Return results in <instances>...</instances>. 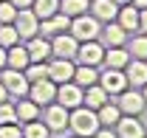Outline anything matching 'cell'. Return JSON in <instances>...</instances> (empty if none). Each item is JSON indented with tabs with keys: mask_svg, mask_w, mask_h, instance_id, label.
<instances>
[{
	"mask_svg": "<svg viewBox=\"0 0 147 138\" xmlns=\"http://www.w3.org/2000/svg\"><path fill=\"white\" fill-rule=\"evenodd\" d=\"M26 51H28V59H31V62H48V59H51V40L42 37V34H37V37L28 40Z\"/></svg>",
	"mask_w": 147,
	"mask_h": 138,
	"instance_id": "cell-15",
	"label": "cell"
},
{
	"mask_svg": "<svg viewBox=\"0 0 147 138\" xmlns=\"http://www.w3.org/2000/svg\"><path fill=\"white\" fill-rule=\"evenodd\" d=\"M17 121V113H14V102H0V124H11Z\"/></svg>",
	"mask_w": 147,
	"mask_h": 138,
	"instance_id": "cell-32",
	"label": "cell"
},
{
	"mask_svg": "<svg viewBox=\"0 0 147 138\" xmlns=\"http://www.w3.org/2000/svg\"><path fill=\"white\" fill-rule=\"evenodd\" d=\"M79 65H102V59H105V45L99 42V40H88V42H79V48H76V56H74Z\"/></svg>",
	"mask_w": 147,
	"mask_h": 138,
	"instance_id": "cell-4",
	"label": "cell"
},
{
	"mask_svg": "<svg viewBox=\"0 0 147 138\" xmlns=\"http://www.w3.org/2000/svg\"><path fill=\"white\" fill-rule=\"evenodd\" d=\"M68 107H62L59 102H51L45 104V113H42V121H45V127L51 130V133H62L65 127H68Z\"/></svg>",
	"mask_w": 147,
	"mask_h": 138,
	"instance_id": "cell-8",
	"label": "cell"
},
{
	"mask_svg": "<svg viewBox=\"0 0 147 138\" xmlns=\"http://www.w3.org/2000/svg\"><path fill=\"white\" fill-rule=\"evenodd\" d=\"M96 116H99V124H102V127H116V121L122 119V110H119L116 102H105L96 110Z\"/></svg>",
	"mask_w": 147,
	"mask_h": 138,
	"instance_id": "cell-25",
	"label": "cell"
},
{
	"mask_svg": "<svg viewBox=\"0 0 147 138\" xmlns=\"http://www.w3.org/2000/svg\"><path fill=\"white\" fill-rule=\"evenodd\" d=\"M82 87L76 85V82H62V85H57V102L62 104V107H68V110H74V107H79L82 104Z\"/></svg>",
	"mask_w": 147,
	"mask_h": 138,
	"instance_id": "cell-12",
	"label": "cell"
},
{
	"mask_svg": "<svg viewBox=\"0 0 147 138\" xmlns=\"http://www.w3.org/2000/svg\"><path fill=\"white\" fill-rule=\"evenodd\" d=\"M28 82H40V79H48V62H28V68L23 70Z\"/></svg>",
	"mask_w": 147,
	"mask_h": 138,
	"instance_id": "cell-31",
	"label": "cell"
},
{
	"mask_svg": "<svg viewBox=\"0 0 147 138\" xmlns=\"http://www.w3.org/2000/svg\"><path fill=\"white\" fill-rule=\"evenodd\" d=\"M102 62H105V68H122V70H125V65L130 62V54H127L125 45H108Z\"/></svg>",
	"mask_w": 147,
	"mask_h": 138,
	"instance_id": "cell-20",
	"label": "cell"
},
{
	"mask_svg": "<svg viewBox=\"0 0 147 138\" xmlns=\"http://www.w3.org/2000/svg\"><path fill=\"white\" fill-rule=\"evenodd\" d=\"M9 3H11L14 9H31V3H34V0H9Z\"/></svg>",
	"mask_w": 147,
	"mask_h": 138,
	"instance_id": "cell-37",
	"label": "cell"
},
{
	"mask_svg": "<svg viewBox=\"0 0 147 138\" xmlns=\"http://www.w3.org/2000/svg\"><path fill=\"white\" fill-rule=\"evenodd\" d=\"M142 96H144V102H147V85H144V87H142Z\"/></svg>",
	"mask_w": 147,
	"mask_h": 138,
	"instance_id": "cell-42",
	"label": "cell"
},
{
	"mask_svg": "<svg viewBox=\"0 0 147 138\" xmlns=\"http://www.w3.org/2000/svg\"><path fill=\"white\" fill-rule=\"evenodd\" d=\"M31 11H34L40 20H45V17H51V14L59 11V0H34V3H31Z\"/></svg>",
	"mask_w": 147,
	"mask_h": 138,
	"instance_id": "cell-27",
	"label": "cell"
},
{
	"mask_svg": "<svg viewBox=\"0 0 147 138\" xmlns=\"http://www.w3.org/2000/svg\"><path fill=\"white\" fill-rule=\"evenodd\" d=\"M28 99H31V102H37L40 107H45V104L57 102V85L51 82V79L31 82V87H28Z\"/></svg>",
	"mask_w": 147,
	"mask_h": 138,
	"instance_id": "cell-11",
	"label": "cell"
},
{
	"mask_svg": "<svg viewBox=\"0 0 147 138\" xmlns=\"http://www.w3.org/2000/svg\"><path fill=\"white\" fill-rule=\"evenodd\" d=\"M99 85L105 87L108 96H119L125 87H130V82L122 68H105V73H99Z\"/></svg>",
	"mask_w": 147,
	"mask_h": 138,
	"instance_id": "cell-6",
	"label": "cell"
},
{
	"mask_svg": "<svg viewBox=\"0 0 147 138\" xmlns=\"http://www.w3.org/2000/svg\"><path fill=\"white\" fill-rule=\"evenodd\" d=\"M130 3H133L136 9H147V0H130Z\"/></svg>",
	"mask_w": 147,
	"mask_h": 138,
	"instance_id": "cell-40",
	"label": "cell"
},
{
	"mask_svg": "<svg viewBox=\"0 0 147 138\" xmlns=\"http://www.w3.org/2000/svg\"><path fill=\"white\" fill-rule=\"evenodd\" d=\"M20 42V34L14 28V23H0V45L3 48H11Z\"/></svg>",
	"mask_w": 147,
	"mask_h": 138,
	"instance_id": "cell-29",
	"label": "cell"
},
{
	"mask_svg": "<svg viewBox=\"0 0 147 138\" xmlns=\"http://www.w3.org/2000/svg\"><path fill=\"white\" fill-rule=\"evenodd\" d=\"M14 17H17V9L9 0H0V23H14Z\"/></svg>",
	"mask_w": 147,
	"mask_h": 138,
	"instance_id": "cell-34",
	"label": "cell"
},
{
	"mask_svg": "<svg viewBox=\"0 0 147 138\" xmlns=\"http://www.w3.org/2000/svg\"><path fill=\"white\" fill-rule=\"evenodd\" d=\"M76 48H79V40H76L71 31L51 37V56H59V59H74V56H76Z\"/></svg>",
	"mask_w": 147,
	"mask_h": 138,
	"instance_id": "cell-9",
	"label": "cell"
},
{
	"mask_svg": "<svg viewBox=\"0 0 147 138\" xmlns=\"http://www.w3.org/2000/svg\"><path fill=\"white\" fill-rule=\"evenodd\" d=\"M91 138H119V135L113 133V127H99V130H96Z\"/></svg>",
	"mask_w": 147,
	"mask_h": 138,
	"instance_id": "cell-35",
	"label": "cell"
},
{
	"mask_svg": "<svg viewBox=\"0 0 147 138\" xmlns=\"http://www.w3.org/2000/svg\"><path fill=\"white\" fill-rule=\"evenodd\" d=\"M127 54L133 56V59H147V34H144V31H142V34H136V37H130Z\"/></svg>",
	"mask_w": 147,
	"mask_h": 138,
	"instance_id": "cell-26",
	"label": "cell"
},
{
	"mask_svg": "<svg viewBox=\"0 0 147 138\" xmlns=\"http://www.w3.org/2000/svg\"><path fill=\"white\" fill-rule=\"evenodd\" d=\"M28 51H26V45H11V48H6V68H14V70H26L28 68Z\"/></svg>",
	"mask_w": 147,
	"mask_h": 138,
	"instance_id": "cell-21",
	"label": "cell"
},
{
	"mask_svg": "<svg viewBox=\"0 0 147 138\" xmlns=\"http://www.w3.org/2000/svg\"><path fill=\"white\" fill-rule=\"evenodd\" d=\"M113 3H116V6H125V3H130V0H113Z\"/></svg>",
	"mask_w": 147,
	"mask_h": 138,
	"instance_id": "cell-41",
	"label": "cell"
},
{
	"mask_svg": "<svg viewBox=\"0 0 147 138\" xmlns=\"http://www.w3.org/2000/svg\"><path fill=\"white\" fill-rule=\"evenodd\" d=\"M88 11L99 23H110V20H116V14H119V6L113 0H88Z\"/></svg>",
	"mask_w": 147,
	"mask_h": 138,
	"instance_id": "cell-16",
	"label": "cell"
},
{
	"mask_svg": "<svg viewBox=\"0 0 147 138\" xmlns=\"http://www.w3.org/2000/svg\"><path fill=\"white\" fill-rule=\"evenodd\" d=\"M139 31L147 34V9H139Z\"/></svg>",
	"mask_w": 147,
	"mask_h": 138,
	"instance_id": "cell-36",
	"label": "cell"
},
{
	"mask_svg": "<svg viewBox=\"0 0 147 138\" xmlns=\"http://www.w3.org/2000/svg\"><path fill=\"white\" fill-rule=\"evenodd\" d=\"M79 42H88V40H99L102 34V23L93 17L91 11H85V14H79V17H71V28H68Z\"/></svg>",
	"mask_w": 147,
	"mask_h": 138,
	"instance_id": "cell-2",
	"label": "cell"
},
{
	"mask_svg": "<svg viewBox=\"0 0 147 138\" xmlns=\"http://www.w3.org/2000/svg\"><path fill=\"white\" fill-rule=\"evenodd\" d=\"M102 124H99V116H96V110L91 107H85V104H79V107H74L71 113H68V130H71L74 135H82V138H91L96 130H99Z\"/></svg>",
	"mask_w": 147,
	"mask_h": 138,
	"instance_id": "cell-1",
	"label": "cell"
},
{
	"mask_svg": "<svg viewBox=\"0 0 147 138\" xmlns=\"http://www.w3.org/2000/svg\"><path fill=\"white\" fill-rule=\"evenodd\" d=\"M116 135L119 138H147V130L144 124L139 121V116H125L116 121Z\"/></svg>",
	"mask_w": 147,
	"mask_h": 138,
	"instance_id": "cell-14",
	"label": "cell"
},
{
	"mask_svg": "<svg viewBox=\"0 0 147 138\" xmlns=\"http://www.w3.org/2000/svg\"><path fill=\"white\" fill-rule=\"evenodd\" d=\"M0 138H23V124H20V121L0 124Z\"/></svg>",
	"mask_w": 147,
	"mask_h": 138,
	"instance_id": "cell-33",
	"label": "cell"
},
{
	"mask_svg": "<svg viewBox=\"0 0 147 138\" xmlns=\"http://www.w3.org/2000/svg\"><path fill=\"white\" fill-rule=\"evenodd\" d=\"M74 82L85 90V87H91V85L99 82V70L93 68V65H76V70H74Z\"/></svg>",
	"mask_w": 147,
	"mask_h": 138,
	"instance_id": "cell-24",
	"label": "cell"
},
{
	"mask_svg": "<svg viewBox=\"0 0 147 138\" xmlns=\"http://www.w3.org/2000/svg\"><path fill=\"white\" fill-rule=\"evenodd\" d=\"M125 76L133 87H144L147 85V59H133L130 56V62L125 65Z\"/></svg>",
	"mask_w": 147,
	"mask_h": 138,
	"instance_id": "cell-17",
	"label": "cell"
},
{
	"mask_svg": "<svg viewBox=\"0 0 147 138\" xmlns=\"http://www.w3.org/2000/svg\"><path fill=\"white\" fill-rule=\"evenodd\" d=\"M105 102H110V96L105 93V87L99 85V82H96V85H91V87H85V93H82V104H85V107L99 110Z\"/></svg>",
	"mask_w": 147,
	"mask_h": 138,
	"instance_id": "cell-22",
	"label": "cell"
},
{
	"mask_svg": "<svg viewBox=\"0 0 147 138\" xmlns=\"http://www.w3.org/2000/svg\"><path fill=\"white\" fill-rule=\"evenodd\" d=\"M74 59H59V56H51L48 59V79L54 82V85H62V82H71L74 79Z\"/></svg>",
	"mask_w": 147,
	"mask_h": 138,
	"instance_id": "cell-10",
	"label": "cell"
},
{
	"mask_svg": "<svg viewBox=\"0 0 147 138\" xmlns=\"http://www.w3.org/2000/svg\"><path fill=\"white\" fill-rule=\"evenodd\" d=\"M116 23H119V25H122L127 34H136V31H139V9H136L133 3H125V6H119Z\"/></svg>",
	"mask_w": 147,
	"mask_h": 138,
	"instance_id": "cell-18",
	"label": "cell"
},
{
	"mask_svg": "<svg viewBox=\"0 0 147 138\" xmlns=\"http://www.w3.org/2000/svg\"><path fill=\"white\" fill-rule=\"evenodd\" d=\"M102 40H105V45H125L127 42V31L116 23V20H110V23H105V28H102Z\"/></svg>",
	"mask_w": 147,
	"mask_h": 138,
	"instance_id": "cell-23",
	"label": "cell"
},
{
	"mask_svg": "<svg viewBox=\"0 0 147 138\" xmlns=\"http://www.w3.org/2000/svg\"><path fill=\"white\" fill-rule=\"evenodd\" d=\"M14 113H17V121H20V124H28V121L40 119V104L31 102L28 96H23V99L14 102Z\"/></svg>",
	"mask_w": 147,
	"mask_h": 138,
	"instance_id": "cell-19",
	"label": "cell"
},
{
	"mask_svg": "<svg viewBox=\"0 0 147 138\" xmlns=\"http://www.w3.org/2000/svg\"><path fill=\"white\" fill-rule=\"evenodd\" d=\"M59 11L68 17H79L88 11V0H59Z\"/></svg>",
	"mask_w": 147,
	"mask_h": 138,
	"instance_id": "cell-28",
	"label": "cell"
},
{
	"mask_svg": "<svg viewBox=\"0 0 147 138\" xmlns=\"http://www.w3.org/2000/svg\"><path fill=\"white\" fill-rule=\"evenodd\" d=\"M6 68V48H3V45H0V70Z\"/></svg>",
	"mask_w": 147,
	"mask_h": 138,
	"instance_id": "cell-39",
	"label": "cell"
},
{
	"mask_svg": "<svg viewBox=\"0 0 147 138\" xmlns=\"http://www.w3.org/2000/svg\"><path fill=\"white\" fill-rule=\"evenodd\" d=\"M6 99H9V90H6V85H3V82H0V102H6Z\"/></svg>",
	"mask_w": 147,
	"mask_h": 138,
	"instance_id": "cell-38",
	"label": "cell"
},
{
	"mask_svg": "<svg viewBox=\"0 0 147 138\" xmlns=\"http://www.w3.org/2000/svg\"><path fill=\"white\" fill-rule=\"evenodd\" d=\"M14 28H17L20 40H31V37H37V34H40V17H37L31 9H17Z\"/></svg>",
	"mask_w": 147,
	"mask_h": 138,
	"instance_id": "cell-7",
	"label": "cell"
},
{
	"mask_svg": "<svg viewBox=\"0 0 147 138\" xmlns=\"http://www.w3.org/2000/svg\"><path fill=\"white\" fill-rule=\"evenodd\" d=\"M116 104H119V110L125 113V116H142L147 110V102L142 93H136V90H130V87H125L119 96H116Z\"/></svg>",
	"mask_w": 147,
	"mask_h": 138,
	"instance_id": "cell-5",
	"label": "cell"
},
{
	"mask_svg": "<svg viewBox=\"0 0 147 138\" xmlns=\"http://www.w3.org/2000/svg\"><path fill=\"white\" fill-rule=\"evenodd\" d=\"M0 82L6 85L9 96H14V99L28 96V87H31V82L26 79V73H23V70H14V68H3V73H0Z\"/></svg>",
	"mask_w": 147,
	"mask_h": 138,
	"instance_id": "cell-3",
	"label": "cell"
},
{
	"mask_svg": "<svg viewBox=\"0 0 147 138\" xmlns=\"http://www.w3.org/2000/svg\"><path fill=\"white\" fill-rule=\"evenodd\" d=\"M74 138H82V135H74Z\"/></svg>",
	"mask_w": 147,
	"mask_h": 138,
	"instance_id": "cell-43",
	"label": "cell"
},
{
	"mask_svg": "<svg viewBox=\"0 0 147 138\" xmlns=\"http://www.w3.org/2000/svg\"><path fill=\"white\" fill-rule=\"evenodd\" d=\"M51 135V130L45 127V121L40 124V121H28V124H23V138H48Z\"/></svg>",
	"mask_w": 147,
	"mask_h": 138,
	"instance_id": "cell-30",
	"label": "cell"
},
{
	"mask_svg": "<svg viewBox=\"0 0 147 138\" xmlns=\"http://www.w3.org/2000/svg\"><path fill=\"white\" fill-rule=\"evenodd\" d=\"M71 28V17L68 14H62V11H57V14H51V17L40 20V34L42 37H57V34H65Z\"/></svg>",
	"mask_w": 147,
	"mask_h": 138,
	"instance_id": "cell-13",
	"label": "cell"
}]
</instances>
